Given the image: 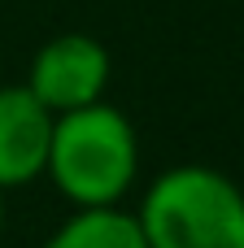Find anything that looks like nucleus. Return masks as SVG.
<instances>
[{"label":"nucleus","instance_id":"obj_1","mask_svg":"<svg viewBox=\"0 0 244 248\" xmlns=\"http://www.w3.org/2000/svg\"><path fill=\"white\" fill-rule=\"evenodd\" d=\"M44 174L74 209L122 205L140 179V135L131 118L109 100L57 113Z\"/></svg>","mask_w":244,"mask_h":248},{"label":"nucleus","instance_id":"obj_2","mask_svg":"<svg viewBox=\"0 0 244 248\" xmlns=\"http://www.w3.org/2000/svg\"><path fill=\"white\" fill-rule=\"evenodd\" d=\"M148 248H244V187L214 166L162 170L135 214Z\"/></svg>","mask_w":244,"mask_h":248},{"label":"nucleus","instance_id":"obj_3","mask_svg":"<svg viewBox=\"0 0 244 248\" xmlns=\"http://www.w3.org/2000/svg\"><path fill=\"white\" fill-rule=\"evenodd\" d=\"M109 70L114 65H109V52H105L100 39L79 35V31H65V35H52L31 57L26 87L35 92V100L48 113H70V109H83V105L105 100Z\"/></svg>","mask_w":244,"mask_h":248},{"label":"nucleus","instance_id":"obj_4","mask_svg":"<svg viewBox=\"0 0 244 248\" xmlns=\"http://www.w3.org/2000/svg\"><path fill=\"white\" fill-rule=\"evenodd\" d=\"M52 118L26 83L0 87V192L26 187L48 166Z\"/></svg>","mask_w":244,"mask_h":248},{"label":"nucleus","instance_id":"obj_5","mask_svg":"<svg viewBox=\"0 0 244 248\" xmlns=\"http://www.w3.org/2000/svg\"><path fill=\"white\" fill-rule=\"evenodd\" d=\"M39 248H148L135 214L127 209H74Z\"/></svg>","mask_w":244,"mask_h":248},{"label":"nucleus","instance_id":"obj_6","mask_svg":"<svg viewBox=\"0 0 244 248\" xmlns=\"http://www.w3.org/2000/svg\"><path fill=\"white\" fill-rule=\"evenodd\" d=\"M0 227H4V192H0Z\"/></svg>","mask_w":244,"mask_h":248}]
</instances>
